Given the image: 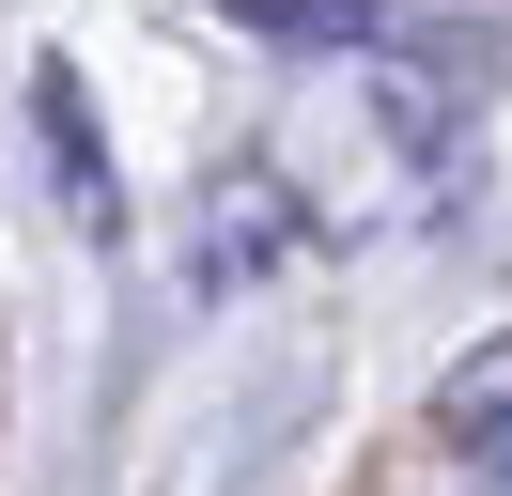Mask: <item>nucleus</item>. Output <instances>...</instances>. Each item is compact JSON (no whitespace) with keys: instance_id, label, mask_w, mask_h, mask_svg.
<instances>
[{"instance_id":"obj_1","label":"nucleus","mask_w":512,"mask_h":496,"mask_svg":"<svg viewBox=\"0 0 512 496\" xmlns=\"http://www.w3.org/2000/svg\"><path fill=\"white\" fill-rule=\"evenodd\" d=\"M32 140L63 155V217H78V233H125V186H109V140H94V109H78V78H63V62L32 78Z\"/></svg>"},{"instance_id":"obj_2","label":"nucleus","mask_w":512,"mask_h":496,"mask_svg":"<svg viewBox=\"0 0 512 496\" xmlns=\"http://www.w3.org/2000/svg\"><path fill=\"white\" fill-rule=\"evenodd\" d=\"M233 31H264V47H326V62H357V47H404L388 31V0H218Z\"/></svg>"},{"instance_id":"obj_3","label":"nucleus","mask_w":512,"mask_h":496,"mask_svg":"<svg viewBox=\"0 0 512 496\" xmlns=\"http://www.w3.org/2000/svg\"><path fill=\"white\" fill-rule=\"evenodd\" d=\"M435 434H450V450H512V326L435 372Z\"/></svg>"}]
</instances>
